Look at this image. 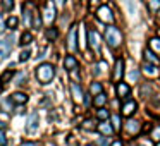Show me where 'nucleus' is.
Returning <instances> with one entry per match:
<instances>
[{
	"label": "nucleus",
	"mask_w": 160,
	"mask_h": 146,
	"mask_svg": "<svg viewBox=\"0 0 160 146\" xmlns=\"http://www.w3.org/2000/svg\"><path fill=\"white\" fill-rule=\"evenodd\" d=\"M55 77V67L48 62H43L36 67V79L42 84H48Z\"/></svg>",
	"instance_id": "nucleus-1"
},
{
	"label": "nucleus",
	"mask_w": 160,
	"mask_h": 146,
	"mask_svg": "<svg viewBox=\"0 0 160 146\" xmlns=\"http://www.w3.org/2000/svg\"><path fill=\"white\" fill-rule=\"evenodd\" d=\"M105 40H107L108 46L110 48H117L119 45L122 43V33L119 31V28H115V26H107V29H105Z\"/></svg>",
	"instance_id": "nucleus-2"
},
{
	"label": "nucleus",
	"mask_w": 160,
	"mask_h": 146,
	"mask_svg": "<svg viewBox=\"0 0 160 146\" xmlns=\"http://www.w3.org/2000/svg\"><path fill=\"white\" fill-rule=\"evenodd\" d=\"M14 33H11V35H7L5 38L0 40V59H5V57L11 55L12 52V46H14Z\"/></svg>",
	"instance_id": "nucleus-3"
},
{
	"label": "nucleus",
	"mask_w": 160,
	"mask_h": 146,
	"mask_svg": "<svg viewBox=\"0 0 160 146\" xmlns=\"http://www.w3.org/2000/svg\"><path fill=\"white\" fill-rule=\"evenodd\" d=\"M88 40H90V41H88V45H90L97 53H100V50H102L100 35H98V33L95 31V29H90V31H88Z\"/></svg>",
	"instance_id": "nucleus-4"
},
{
	"label": "nucleus",
	"mask_w": 160,
	"mask_h": 146,
	"mask_svg": "<svg viewBox=\"0 0 160 146\" xmlns=\"http://www.w3.org/2000/svg\"><path fill=\"white\" fill-rule=\"evenodd\" d=\"M97 16H98V19L103 21V22H108V24L114 22V14H112V11H110L108 5H102V7H98Z\"/></svg>",
	"instance_id": "nucleus-5"
},
{
	"label": "nucleus",
	"mask_w": 160,
	"mask_h": 146,
	"mask_svg": "<svg viewBox=\"0 0 160 146\" xmlns=\"http://www.w3.org/2000/svg\"><path fill=\"white\" fill-rule=\"evenodd\" d=\"M67 48L71 52H76L78 50V26H72L67 35Z\"/></svg>",
	"instance_id": "nucleus-6"
},
{
	"label": "nucleus",
	"mask_w": 160,
	"mask_h": 146,
	"mask_svg": "<svg viewBox=\"0 0 160 146\" xmlns=\"http://www.w3.org/2000/svg\"><path fill=\"white\" fill-rule=\"evenodd\" d=\"M139 129H141V124H139L138 120H134V119H129L128 122H126V132L128 134H138Z\"/></svg>",
	"instance_id": "nucleus-7"
},
{
	"label": "nucleus",
	"mask_w": 160,
	"mask_h": 146,
	"mask_svg": "<svg viewBox=\"0 0 160 146\" xmlns=\"http://www.w3.org/2000/svg\"><path fill=\"white\" fill-rule=\"evenodd\" d=\"M122 115H126V117H129V115H132L134 114V110H136V101L134 100H128V101H124L122 103Z\"/></svg>",
	"instance_id": "nucleus-8"
},
{
	"label": "nucleus",
	"mask_w": 160,
	"mask_h": 146,
	"mask_svg": "<svg viewBox=\"0 0 160 146\" xmlns=\"http://www.w3.org/2000/svg\"><path fill=\"white\" fill-rule=\"evenodd\" d=\"M11 101L14 105H24L26 101H28V95L22 93V91H16V93L11 96Z\"/></svg>",
	"instance_id": "nucleus-9"
},
{
	"label": "nucleus",
	"mask_w": 160,
	"mask_h": 146,
	"mask_svg": "<svg viewBox=\"0 0 160 146\" xmlns=\"http://www.w3.org/2000/svg\"><path fill=\"white\" fill-rule=\"evenodd\" d=\"M71 91H72V98L74 101H83L84 100V95H83V90H81V86L78 83H71Z\"/></svg>",
	"instance_id": "nucleus-10"
},
{
	"label": "nucleus",
	"mask_w": 160,
	"mask_h": 146,
	"mask_svg": "<svg viewBox=\"0 0 160 146\" xmlns=\"http://www.w3.org/2000/svg\"><path fill=\"white\" fill-rule=\"evenodd\" d=\"M43 19H45V22H52L55 19V7L52 4H47L45 12H43Z\"/></svg>",
	"instance_id": "nucleus-11"
},
{
	"label": "nucleus",
	"mask_w": 160,
	"mask_h": 146,
	"mask_svg": "<svg viewBox=\"0 0 160 146\" xmlns=\"http://www.w3.org/2000/svg\"><path fill=\"white\" fill-rule=\"evenodd\" d=\"M28 132H35L36 129H38V114L36 112H33L31 115H29V119H28Z\"/></svg>",
	"instance_id": "nucleus-12"
},
{
	"label": "nucleus",
	"mask_w": 160,
	"mask_h": 146,
	"mask_svg": "<svg viewBox=\"0 0 160 146\" xmlns=\"http://www.w3.org/2000/svg\"><path fill=\"white\" fill-rule=\"evenodd\" d=\"M122 69H124V60L122 59H117L115 60V67H114V81H119L122 77Z\"/></svg>",
	"instance_id": "nucleus-13"
},
{
	"label": "nucleus",
	"mask_w": 160,
	"mask_h": 146,
	"mask_svg": "<svg viewBox=\"0 0 160 146\" xmlns=\"http://www.w3.org/2000/svg\"><path fill=\"white\" fill-rule=\"evenodd\" d=\"M64 67H66L67 71H74L78 67V60L74 55H67L66 60H64Z\"/></svg>",
	"instance_id": "nucleus-14"
},
{
	"label": "nucleus",
	"mask_w": 160,
	"mask_h": 146,
	"mask_svg": "<svg viewBox=\"0 0 160 146\" xmlns=\"http://www.w3.org/2000/svg\"><path fill=\"white\" fill-rule=\"evenodd\" d=\"M129 91H131V88H129L126 83H119L117 84V95L121 98H128L129 96Z\"/></svg>",
	"instance_id": "nucleus-15"
},
{
	"label": "nucleus",
	"mask_w": 160,
	"mask_h": 146,
	"mask_svg": "<svg viewBox=\"0 0 160 146\" xmlns=\"http://www.w3.org/2000/svg\"><path fill=\"white\" fill-rule=\"evenodd\" d=\"M145 60H146L148 64H153V66H157V64L160 62L158 57H157L155 53L152 52V50H145Z\"/></svg>",
	"instance_id": "nucleus-16"
},
{
	"label": "nucleus",
	"mask_w": 160,
	"mask_h": 146,
	"mask_svg": "<svg viewBox=\"0 0 160 146\" xmlns=\"http://www.w3.org/2000/svg\"><path fill=\"white\" fill-rule=\"evenodd\" d=\"M14 74H16V72H14V69H7L4 74H2V76H0V84H7L9 81H11L12 77H14Z\"/></svg>",
	"instance_id": "nucleus-17"
},
{
	"label": "nucleus",
	"mask_w": 160,
	"mask_h": 146,
	"mask_svg": "<svg viewBox=\"0 0 160 146\" xmlns=\"http://www.w3.org/2000/svg\"><path fill=\"white\" fill-rule=\"evenodd\" d=\"M93 103H95V107H98V108H102L105 103H107V96H105L103 93H100V95H97L95 96V100H93Z\"/></svg>",
	"instance_id": "nucleus-18"
},
{
	"label": "nucleus",
	"mask_w": 160,
	"mask_h": 146,
	"mask_svg": "<svg viewBox=\"0 0 160 146\" xmlns=\"http://www.w3.org/2000/svg\"><path fill=\"white\" fill-rule=\"evenodd\" d=\"M90 91L97 96V95H100V93H103V86H102V83H98V81H95V83H91V88H90Z\"/></svg>",
	"instance_id": "nucleus-19"
},
{
	"label": "nucleus",
	"mask_w": 160,
	"mask_h": 146,
	"mask_svg": "<svg viewBox=\"0 0 160 146\" xmlns=\"http://www.w3.org/2000/svg\"><path fill=\"white\" fill-rule=\"evenodd\" d=\"M98 131H102L103 134H112V132H114V127H112L110 124H107V122H102V124H98Z\"/></svg>",
	"instance_id": "nucleus-20"
},
{
	"label": "nucleus",
	"mask_w": 160,
	"mask_h": 146,
	"mask_svg": "<svg viewBox=\"0 0 160 146\" xmlns=\"http://www.w3.org/2000/svg\"><path fill=\"white\" fill-rule=\"evenodd\" d=\"M150 48H152V52L160 53V38H152L150 40Z\"/></svg>",
	"instance_id": "nucleus-21"
},
{
	"label": "nucleus",
	"mask_w": 160,
	"mask_h": 146,
	"mask_svg": "<svg viewBox=\"0 0 160 146\" xmlns=\"http://www.w3.org/2000/svg\"><path fill=\"white\" fill-rule=\"evenodd\" d=\"M31 41H33V35H31V33H29V31L22 33V36H21V41H19V43H21V45L24 46V45H29Z\"/></svg>",
	"instance_id": "nucleus-22"
},
{
	"label": "nucleus",
	"mask_w": 160,
	"mask_h": 146,
	"mask_svg": "<svg viewBox=\"0 0 160 146\" xmlns=\"http://www.w3.org/2000/svg\"><path fill=\"white\" fill-rule=\"evenodd\" d=\"M97 119H98V120H102V122H105V120L108 119V112L105 110L103 107L98 108V110H97Z\"/></svg>",
	"instance_id": "nucleus-23"
},
{
	"label": "nucleus",
	"mask_w": 160,
	"mask_h": 146,
	"mask_svg": "<svg viewBox=\"0 0 160 146\" xmlns=\"http://www.w3.org/2000/svg\"><path fill=\"white\" fill-rule=\"evenodd\" d=\"M83 129H86V131H95V129H98V125H95V120L86 119V120L83 122Z\"/></svg>",
	"instance_id": "nucleus-24"
},
{
	"label": "nucleus",
	"mask_w": 160,
	"mask_h": 146,
	"mask_svg": "<svg viewBox=\"0 0 160 146\" xmlns=\"http://www.w3.org/2000/svg\"><path fill=\"white\" fill-rule=\"evenodd\" d=\"M112 127H114V131H121V117L117 114L112 115Z\"/></svg>",
	"instance_id": "nucleus-25"
},
{
	"label": "nucleus",
	"mask_w": 160,
	"mask_h": 146,
	"mask_svg": "<svg viewBox=\"0 0 160 146\" xmlns=\"http://www.w3.org/2000/svg\"><path fill=\"white\" fill-rule=\"evenodd\" d=\"M143 71H145L148 76H155V74H157V69H155L153 64H145V66H143Z\"/></svg>",
	"instance_id": "nucleus-26"
},
{
	"label": "nucleus",
	"mask_w": 160,
	"mask_h": 146,
	"mask_svg": "<svg viewBox=\"0 0 160 146\" xmlns=\"http://www.w3.org/2000/svg\"><path fill=\"white\" fill-rule=\"evenodd\" d=\"M45 35H47V38H48V40H57V36H59V31H57V28H48Z\"/></svg>",
	"instance_id": "nucleus-27"
},
{
	"label": "nucleus",
	"mask_w": 160,
	"mask_h": 146,
	"mask_svg": "<svg viewBox=\"0 0 160 146\" xmlns=\"http://www.w3.org/2000/svg\"><path fill=\"white\" fill-rule=\"evenodd\" d=\"M18 17H16V16H11V17L7 19V21H5V24H7V28H11V29H16V26H18Z\"/></svg>",
	"instance_id": "nucleus-28"
},
{
	"label": "nucleus",
	"mask_w": 160,
	"mask_h": 146,
	"mask_svg": "<svg viewBox=\"0 0 160 146\" xmlns=\"http://www.w3.org/2000/svg\"><path fill=\"white\" fill-rule=\"evenodd\" d=\"M152 139L160 143V125H155V127L152 129Z\"/></svg>",
	"instance_id": "nucleus-29"
},
{
	"label": "nucleus",
	"mask_w": 160,
	"mask_h": 146,
	"mask_svg": "<svg viewBox=\"0 0 160 146\" xmlns=\"http://www.w3.org/2000/svg\"><path fill=\"white\" fill-rule=\"evenodd\" d=\"M29 57H31V52L29 50H22L21 55H19V62H26V60H29Z\"/></svg>",
	"instance_id": "nucleus-30"
},
{
	"label": "nucleus",
	"mask_w": 160,
	"mask_h": 146,
	"mask_svg": "<svg viewBox=\"0 0 160 146\" xmlns=\"http://www.w3.org/2000/svg\"><path fill=\"white\" fill-rule=\"evenodd\" d=\"M148 4H150V9L152 11H160V0H148Z\"/></svg>",
	"instance_id": "nucleus-31"
},
{
	"label": "nucleus",
	"mask_w": 160,
	"mask_h": 146,
	"mask_svg": "<svg viewBox=\"0 0 160 146\" xmlns=\"http://www.w3.org/2000/svg\"><path fill=\"white\" fill-rule=\"evenodd\" d=\"M2 5H4L5 11H12L14 9V0H2Z\"/></svg>",
	"instance_id": "nucleus-32"
},
{
	"label": "nucleus",
	"mask_w": 160,
	"mask_h": 146,
	"mask_svg": "<svg viewBox=\"0 0 160 146\" xmlns=\"http://www.w3.org/2000/svg\"><path fill=\"white\" fill-rule=\"evenodd\" d=\"M128 77L131 81H138L139 79V71H131V72L128 74Z\"/></svg>",
	"instance_id": "nucleus-33"
},
{
	"label": "nucleus",
	"mask_w": 160,
	"mask_h": 146,
	"mask_svg": "<svg viewBox=\"0 0 160 146\" xmlns=\"http://www.w3.org/2000/svg\"><path fill=\"white\" fill-rule=\"evenodd\" d=\"M7 144V139H5V134H4V131L0 129V146H5Z\"/></svg>",
	"instance_id": "nucleus-34"
},
{
	"label": "nucleus",
	"mask_w": 160,
	"mask_h": 146,
	"mask_svg": "<svg viewBox=\"0 0 160 146\" xmlns=\"http://www.w3.org/2000/svg\"><path fill=\"white\" fill-rule=\"evenodd\" d=\"M21 146H40V144L35 141H24V143H21Z\"/></svg>",
	"instance_id": "nucleus-35"
},
{
	"label": "nucleus",
	"mask_w": 160,
	"mask_h": 146,
	"mask_svg": "<svg viewBox=\"0 0 160 146\" xmlns=\"http://www.w3.org/2000/svg\"><path fill=\"white\" fill-rule=\"evenodd\" d=\"M26 81V74H19V79H18V84H22Z\"/></svg>",
	"instance_id": "nucleus-36"
},
{
	"label": "nucleus",
	"mask_w": 160,
	"mask_h": 146,
	"mask_svg": "<svg viewBox=\"0 0 160 146\" xmlns=\"http://www.w3.org/2000/svg\"><path fill=\"white\" fill-rule=\"evenodd\" d=\"M110 146H122V141H121V139H115V141L112 143Z\"/></svg>",
	"instance_id": "nucleus-37"
},
{
	"label": "nucleus",
	"mask_w": 160,
	"mask_h": 146,
	"mask_svg": "<svg viewBox=\"0 0 160 146\" xmlns=\"http://www.w3.org/2000/svg\"><path fill=\"white\" fill-rule=\"evenodd\" d=\"M105 144H107V138H102L100 139V146H105Z\"/></svg>",
	"instance_id": "nucleus-38"
},
{
	"label": "nucleus",
	"mask_w": 160,
	"mask_h": 146,
	"mask_svg": "<svg viewBox=\"0 0 160 146\" xmlns=\"http://www.w3.org/2000/svg\"><path fill=\"white\" fill-rule=\"evenodd\" d=\"M139 146H152V144H150L148 141H141V143H139Z\"/></svg>",
	"instance_id": "nucleus-39"
},
{
	"label": "nucleus",
	"mask_w": 160,
	"mask_h": 146,
	"mask_svg": "<svg viewBox=\"0 0 160 146\" xmlns=\"http://www.w3.org/2000/svg\"><path fill=\"white\" fill-rule=\"evenodd\" d=\"M64 2H66V0H55L57 5H64Z\"/></svg>",
	"instance_id": "nucleus-40"
},
{
	"label": "nucleus",
	"mask_w": 160,
	"mask_h": 146,
	"mask_svg": "<svg viewBox=\"0 0 160 146\" xmlns=\"http://www.w3.org/2000/svg\"><path fill=\"white\" fill-rule=\"evenodd\" d=\"M157 16H158V17H160V11H158V12H157Z\"/></svg>",
	"instance_id": "nucleus-41"
},
{
	"label": "nucleus",
	"mask_w": 160,
	"mask_h": 146,
	"mask_svg": "<svg viewBox=\"0 0 160 146\" xmlns=\"http://www.w3.org/2000/svg\"><path fill=\"white\" fill-rule=\"evenodd\" d=\"M86 146H95V144H86Z\"/></svg>",
	"instance_id": "nucleus-42"
},
{
	"label": "nucleus",
	"mask_w": 160,
	"mask_h": 146,
	"mask_svg": "<svg viewBox=\"0 0 160 146\" xmlns=\"http://www.w3.org/2000/svg\"><path fill=\"white\" fill-rule=\"evenodd\" d=\"M157 146H160V143H158V144H157Z\"/></svg>",
	"instance_id": "nucleus-43"
}]
</instances>
